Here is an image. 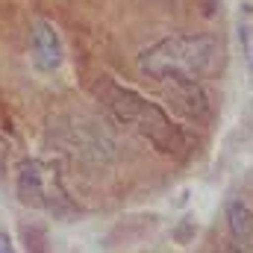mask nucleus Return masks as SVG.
Masks as SVG:
<instances>
[{
	"label": "nucleus",
	"instance_id": "39448f33",
	"mask_svg": "<svg viewBox=\"0 0 253 253\" xmlns=\"http://www.w3.org/2000/svg\"><path fill=\"white\" fill-rule=\"evenodd\" d=\"M159 88H162L165 100H168L177 112L189 115V118H194V121H200V118L209 115V94H206L203 83L174 80V83H159Z\"/></svg>",
	"mask_w": 253,
	"mask_h": 253
},
{
	"label": "nucleus",
	"instance_id": "6e6552de",
	"mask_svg": "<svg viewBox=\"0 0 253 253\" xmlns=\"http://www.w3.org/2000/svg\"><path fill=\"white\" fill-rule=\"evenodd\" d=\"M0 253H18V251H15V242H12V236H9L6 230H0Z\"/></svg>",
	"mask_w": 253,
	"mask_h": 253
},
{
	"label": "nucleus",
	"instance_id": "20e7f679",
	"mask_svg": "<svg viewBox=\"0 0 253 253\" xmlns=\"http://www.w3.org/2000/svg\"><path fill=\"white\" fill-rule=\"evenodd\" d=\"M30 47H33V62L42 71H59L65 62V44L59 36V27L47 18L33 21L30 27Z\"/></svg>",
	"mask_w": 253,
	"mask_h": 253
},
{
	"label": "nucleus",
	"instance_id": "0eeeda50",
	"mask_svg": "<svg viewBox=\"0 0 253 253\" xmlns=\"http://www.w3.org/2000/svg\"><path fill=\"white\" fill-rule=\"evenodd\" d=\"M236 36H239V50L242 62L248 68V77L253 80V3H242L236 15Z\"/></svg>",
	"mask_w": 253,
	"mask_h": 253
},
{
	"label": "nucleus",
	"instance_id": "423d86ee",
	"mask_svg": "<svg viewBox=\"0 0 253 253\" xmlns=\"http://www.w3.org/2000/svg\"><path fill=\"white\" fill-rule=\"evenodd\" d=\"M227 230L242 253H253V209L242 200L227 203Z\"/></svg>",
	"mask_w": 253,
	"mask_h": 253
},
{
	"label": "nucleus",
	"instance_id": "f03ea898",
	"mask_svg": "<svg viewBox=\"0 0 253 253\" xmlns=\"http://www.w3.org/2000/svg\"><path fill=\"white\" fill-rule=\"evenodd\" d=\"M97 100L132 132H138L141 138H147L156 150L168 153V156H183L189 150V138L183 132V126L150 97H144L141 91L121 85L112 77H100L94 85Z\"/></svg>",
	"mask_w": 253,
	"mask_h": 253
},
{
	"label": "nucleus",
	"instance_id": "7ed1b4c3",
	"mask_svg": "<svg viewBox=\"0 0 253 253\" xmlns=\"http://www.w3.org/2000/svg\"><path fill=\"white\" fill-rule=\"evenodd\" d=\"M15 191L18 200L30 209H42L50 215L74 212L71 194L62 183V174L56 165L42 162V159H24L15 174Z\"/></svg>",
	"mask_w": 253,
	"mask_h": 253
},
{
	"label": "nucleus",
	"instance_id": "1a4fd4ad",
	"mask_svg": "<svg viewBox=\"0 0 253 253\" xmlns=\"http://www.w3.org/2000/svg\"><path fill=\"white\" fill-rule=\"evenodd\" d=\"M212 253H242V251H239L236 245H221V248H215Z\"/></svg>",
	"mask_w": 253,
	"mask_h": 253
},
{
	"label": "nucleus",
	"instance_id": "f257e3e1",
	"mask_svg": "<svg viewBox=\"0 0 253 253\" xmlns=\"http://www.w3.org/2000/svg\"><path fill=\"white\" fill-rule=\"evenodd\" d=\"M224 62V44L209 33H174L138 53V74L159 83H203Z\"/></svg>",
	"mask_w": 253,
	"mask_h": 253
}]
</instances>
